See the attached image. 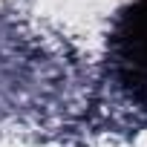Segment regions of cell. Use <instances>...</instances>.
<instances>
[{
    "label": "cell",
    "instance_id": "obj_1",
    "mask_svg": "<svg viewBox=\"0 0 147 147\" xmlns=\"http://www.w3.org/2000/svg\"><path fill=\"white\" fill-rule=\"evenodd\" d=\"M115 52L127 63L124 78H147V0H138L121 12L115 23Z\"/></svg>",
    "mask_w": 147,
    "mask_h": 147
}]
</instances>
